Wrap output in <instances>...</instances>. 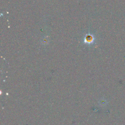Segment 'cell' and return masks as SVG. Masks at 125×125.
<instances>
[{
	"label": "cell",
	"mask_w": 125,
	"mask_h": 125,
	"mask_svg": "<svg viewBox=\"0 0 125 125\" xmlns=\"http://www.w3.org/2000/svg\"><path fill=\"white\" fill-rule=\"evenodd\" d=\"M94 40V37L93 35H91L90 34L86 35L85 38L84 39V42L86 43L91 44V43H92Z\"/></svg>",
	"instance_id": "6da1fadb"
}]
</instances>
